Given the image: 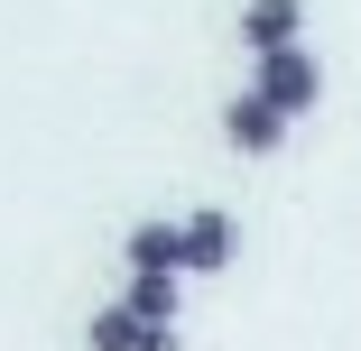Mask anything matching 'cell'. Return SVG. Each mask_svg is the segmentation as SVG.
<instances>
[{
	"mask_svg": "<svg viewBox=\"0 0 361 351\" xmlns=\"http://www.w3.org/2000/svg\"><path fill=\"white\" fill-rule=\"evenodd\" d=\"M250 84H259V93H269V102H278L287 120H306V111L324 102V65H315V46L297 37V46H269V56H259V75H250Z\"/></svg>",
	"mask_w": 361,
	"mask_h": 351,
	"instance_id": "cell-1",
	"label": "cell"
},
{
	"mask_svg": "<svg viewBox=\"0 0 361 351\" xmlns=\"http://www.w3.org/2000/svg\"><path fill=\"white\" fill-rule=\"evenodd\" d=\"M287 129H297V120H287L259 84L223 102V139H232V158H278V148H287Z\"/></svg>",
	"mask_w": 361,
	"mask_h": 351,
	"instance_id": "cell-2",
	"label": "cell"
},
{
	"mask_svg": "<svg viewBox=\"0 0 361 351\" xmlns=\"http://www.w3.org/2000/svg\"><path fill=\"white\" fill-rule=\"evenodd\" d=\"M232 259H241V222L232 213H213V203L185 213V277H223Z\"/></svg>",
	"mask_w": 361,
	"mask_h": 351,
	"instance_id": "cell-3",
	"label": "cell"
},
{
	"mask_svg": "<svg viewBox=\"0 0 361 351\" xmlns=\"http://www.w3.org/2000/svg\"><path fill=\"white\" fill-rule=\"evenodd\" d=\"M306 37V0H241V46L269 56V46H297Z\"/></svg>",
	"mask_w": 361,
	"mask_h": 351,
	"instance_id": "cell-4",
	"label": "cell"
},
{
	"mask_svg": "<svg viewBox=\"0 0 361 351\" xmlns=\"http://www.w3.org/2000/svg\"><path fill=\"white\" fill-rule=\"evenodd\" d=\"M185 305V268H130V314L139 324H176Z\"/></svg>",
	"mask_w": 361,
	"mask_h": 351,
	"instance_id": "cell-5",
	"label": "cell"
},
{
	"mask_svg": "<svg viewBox=\"0 0 361 351\" xmlns=\"http://www.w3.org/2000/svg\"><path fill=\"white\" fill-rule=\"evenodd\" d=\"M121 259L130 268H185V222H139L121 241Z\"/></svg>",
	"mask_w": 361,
	"mask_h": 351,
	"instance_id": "cell-6",
	"label": "cell"
},
{
	"mask_svg": "<svg viewBox=\"0 0 361 351\" xmlns=\"http://www.w3.org/2000/svg\"><path fill=\"white\" fill-rule=\"evenodd\" d=\"M139 342V314H130V296L121 305H93V324H84V351H130Z\"/></svg>",
	"mask_w": 361,
	"mask_h": 351,
	"instance_id": "cell-7",
	"label": "cell"
},
{
	"mask_svg": "<svg viewBox=\"0 0 361 351\" xmlns=\"http://www.w3.org/2000/svg\"><path fill=\"white\" fill-rule=\"evenodd\" d=\"M130 351H185V342H176V324H139V342H130Z\"/></svg>",
	"mask_w": 361,
	"mask_h": 351,
	"instance_id": "cell-8",
	"label": "cell"
}]
</instances>
